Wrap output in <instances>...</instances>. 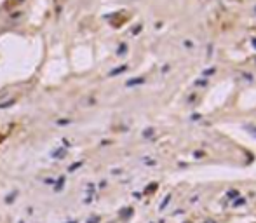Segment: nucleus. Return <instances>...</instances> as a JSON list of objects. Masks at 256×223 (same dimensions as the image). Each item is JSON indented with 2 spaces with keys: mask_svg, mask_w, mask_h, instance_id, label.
I'll return each instance as SVG.
<instances>
[{
  "mask_svg": "<svg viewBox=\"0 0 256 223\" xmlns=\"http://www.w3.org/2000/svg\"><path fill=\"white\" fill-rule=\"evenodd\" d=\"M227 195H228V199H235L237 195H239V192H237V190H230Z\"/></svg>",
  "mask_w": 256,
  "mask_h": 223,
  "instance_id": "nucleus-1",
  "label": "nucleus"
},
{
  "mask_svg": "<svg viewBox=\"0 0 256 223\" xmlns=\"http://www.w3.org/2000/svg\"><path fill=\"white\" fill-rule=\"evenodd\" d=\"M246 129H248L253 136H256V127H254V125H246Z\"/></svg>",
  "mask_w": 256,
  "mask_h": 223,
  "instance_id": "nucleus-2",
  "label": "nucleus"
},
{
  "mask_svg": "<svg viewBox=\"0 0 256 223\" xmlns=\"http://www.w3.org/2000/svg\"><path fill=\"white\" fill-rule=\"evenodd\" d=\"M169 201H171V195H167V197H166V201H164L162 204H160V209H164V208H166L167 204H169Z\"/></svg>",
  "mask_w": 256,
  "mask_h": 223,
  "instance_id": "nucleus-3",
  "label": "nucleus"
},
{
  "mask_svg": "<svg viewBox=\"0 0 256 223\" xmlns=\"http://www.w3.org/2000/svg\"><path fill=\"white\" fill-rule=\"evenodd\" d=\"M195 157H197V159H201V157H204V152H201V150H199V152H195Z\"/></svg>",
  "mask_w": 256,
  "mask_h": 223,
  "instance_id": "nucleus-4",
  "label": "nucleus"
},
{
  "mask_svg": "<svg viewBox=\"0 0 256 223\" xmlns=\"http://www.w3.org/2000/svg\"><path fill=\"white\" fill-rule=\"evenodd\" d=\"M206 84H208L206 80H197V82H195V85H206Z\"/></svg>",
  "mask_w": 256,
  "mask_h": 223,
  "instance_id": "nucleus-5",
  "label": "nucleus"
},
{
  "mask_svg": "<svg viewBox=\"0 0 256 223\" xmlns=\"http://www.w3.org/2000/svg\"><path fill=\"white\" fill-rule=\"evenodd\" d=\"M244 202H246V201H244V199H239V201L235 202V206H241V204H244Z\"/></svg>",
  "mask_w": 256,
  "mask_h": 223,
  "instance_id": "nucleus-6",
  "label": "nucleus"
},
{
  "mask_svg": "<svg viewBox=\"0 0 256 223\" xmlns=\"http://www.w3.org/2000/svg\"><path fill=\"white\" fill-rule=\"evenodd\" d=\"M253 45H254V47H256V38H253Z\"/></svg>",
  "mask_w": 256,
  "mask_h": 223,
  "instance_id": "nucleus-7",
  "label": "nucleus"
},
{
  "mask_svg": "<svg viewBox=\"0 0 256 223\" xmlns=\"http://www.w3.org/2000/svg\"><path fill=\"white\" fill-rule=\"evenodd\" d=\"M208 223H214V221H213V220H211V221H208Z\"/></svg>",
  "mask_w": 256,
  "mask_h": 223,
  "instance_id": "nucleus-8",
  "label": "nucleus"
}]
</instances>
